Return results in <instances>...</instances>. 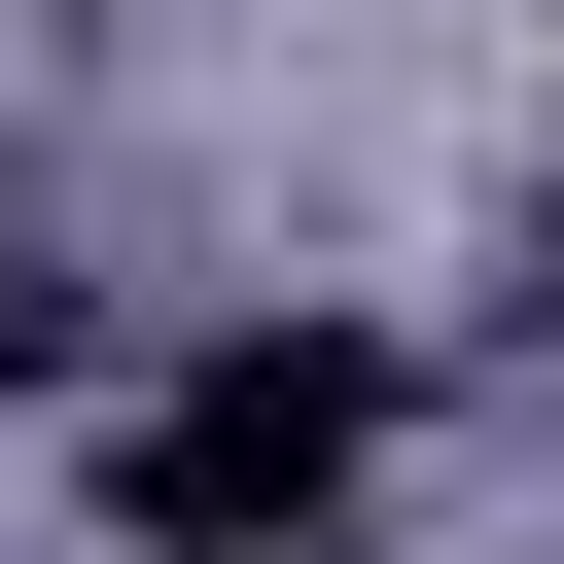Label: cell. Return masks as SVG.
Listing matches in <instances>:
<instances>
[{
	"label": "cell",
	"mask_w": 564,
	"mask_h": 564,
	"mask_svg": "<svg viewBox=\"0 0 564 564\" xmlns=\"http://www.w3.org/2000/svg\"><path fill=\"white\" fill-rule=\"evenodd\" d=\"M35 388H106V282H70V247H0V423H35Z\"/></svg>",
	"instance_id": "2"
},
{
	"label": "cell",
	"mask_w": 564,
	"mask_h": 564,
	"mask_svg": "<svg viewBox=\"0 0 564 564\" xmlns=\"http://www.w3.org/2000/svg\"><path fill=\"white\" fill-rule=\"evenodd\" d=\"M352 494H388V352H352V317H212V352L106 423V529H141V564H317Z\"/></svg>",
	"instance_id": "1"
}]
</instances>
